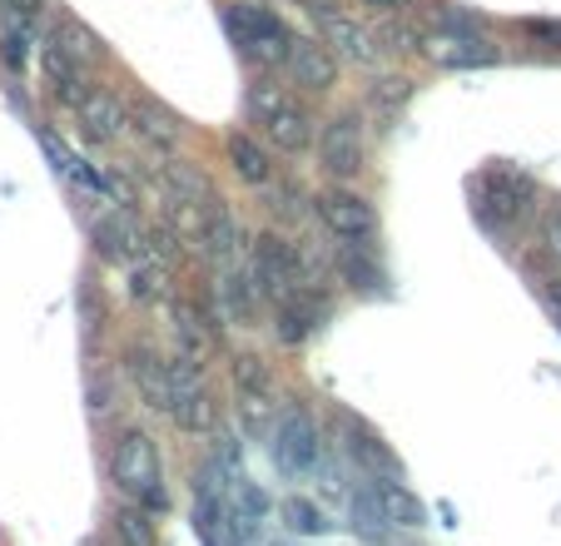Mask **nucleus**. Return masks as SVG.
I'll return each instance as SVG.
<instances>
[{
  "instance_id": "f257e3e1",
  "label": "nucleus",
  "mask_w": 561,
  "mask_h": 546,
  "mask_svg": "<svg viewBox=\"0 0 561 546\" xmlns=\"http://www.w3.org/2000/svg\"><path fill=\"white\" fill-rule=\"evenodd\" d=\"M219 21H224V31H229L239 60H244L254 75H278L298 45V35L288 31V21L274 11V5H264V0H229L219 11Z\"/></svg>"
},
{
  "instance_id": "f03ea898",
  "label": "nucleus",
  "mask_w": 561,
  "mask_h": 546,
  "mask_svg": "<svg viewBox=\"0 0 561 546\" xmlns=\"http://www.w3.org/2000/svg\"><path fill=\"white\" fill-rule=\"evenodd\" d=\"M110 482H115L119 497H129L135 507H145L149 516L170 512L164 463H159V447L145 428H119L115 452H110Z\"/></svg>"
},
{
  "instance_id": "7ed1b4c3",
  "label": "nucleus",
  "mask_w": 561,
  "mask_h": 546,
  "mask_svg": "<svg viewBox=\"0 0 561 546\" xmlns=\"http://www.w3.org/2000/svg\"><path fill=\"white\" fill-rule=\"evenodd\" d=\"M249 273H254V288L264 304H284V298L308 288L304 249H298L294 239H284L278 229L259 234V239L249 243Z\"/></svg>"
},
{
  "instance_id": "20e7f679",
  "label": "nucleus",
  "mask_w": 561,
  "mask_h": 546,
  "mask_svg": "<svg viewBox=\"0 0 561 546\" xmlns=\"http://www.w3.org/2000/svg\"><path fill=\"white\" fill-rule=\"evenodd\" d=\"M318 169L333 184H353L368 169V129H363V110H339L318 125Z\"/></svg>"
},
{
  "instance_id": "39448f33",
  "label": "nucleus",
  "mask_w": 561,
  "mask_h": 546,
  "mask_svg": "<svg viewBox=\"0 0 561 546\" xmlns=\"http://www.w3.org/2000/svg\"><path fill=\"white\" fill-rule=\"evenodd\" d=\"M170 422L184 437L214 432V393L204 383V357H190V353L170 357Z\"/></svg>"
},
{
  "instance_id": "423d86ee",
  "label": "nucleus",
  "mask_w": 561,
  "mask_h": 546,
  "mask_svg": "<svg viewBox=\"0 0 561 546\" xmlns=\"http://www.w3.org/2000/svg\"><path fill=\"white\" fill-rule=\"evenodd\" d=\"M274 463L288 477H313L323 467V428L304 402H284L274 422Z\"/></svg>"
},
{
  "instance_id": "0eeeda50",
  "label": "nucleus",
  "mask_w": 561,
  "mask_h": 546,
  "mask_svg": "<svg viewBox=\"0 0 561 546\" xmlns=\"http://www.w3.org/2000/svg\"><path fill=\"white\" fill-rule=\"evenodd\" d=\"M313 219L333 234L339 243H373L378 239V204L368 194L333 184V190L313 194Z\"/></svg>"
},
{
  "instance_id": "6e6552de",
  "label": "nucleus",
  "mask_w": 561,
  "mask_h": 546,
  "mask_svg": "<svg viewBox=\"0 0 561 546\" xmlns=\"http://www.w3.org/2000/svg\"><path fill=\"white\" fill-rule=\"evenodd\" d=\"M531 200H537V184L522 169H488L482 174V194H477V214L488 224H517L527 219Z\"/></svg>"
},
{
  "instance_id": "1a4fd4ad",
  "label": "nucleus",
  "mask_w": 561,
  "mask_h": 546,
  "mask_svg": "<svg viewBox=\"0 0 561 546\" xmlns=\"http://www.w3.org/2000/svg\"><path fill=\"white\" fill-rule=\"evenodd\" d=\"M119 368L135 383L139 402H145L149 412H164V418H170V357L159 353L154 343H125L119 348Z\"/></svg>"
},
{
  "instance_id": "9d476101",
  "label": "nucleus",
  "mask_w": 561,
  "mask_h": 546,
  "mask_svg": "<svg viewBox=\"0 0 561 546\" xmlns=\"http://www.w3.org/2000/svg\"><path fill=\"white\" fill-rule=\"evenodd\" d=\"M333 422H339V437H343L339 442L343 457H348V463L358 467L363 477H378V482H382V477H403V473H398V457H392V447L363 418H353V412L339 408V412H333Z\"/></svg>"
},
{
  "instance_id": "9b49d317",
  "label": "nucleus",
  "mask_w": 561,
  "mask_h": 546,
  "mask_svg": "<svg viewBox=\"0 0 561 546\" xmlns=\"http://www.w3.org/2000/svg\"><path fill=\"white\" fill-rule=\"evenodd\" d=\"M339 75H343V60L323 41H298L284 65V80L294 95H333Z\"/></svg>"
},
{
  "instance_id": "f8f14e48",
  "label": "nucleus",
  "mask_w": 561,
  "mask_h": 546,
  "mask_svg": "<svg viewBox=\"0 0 561 546\" xmlns=\"http://www.w3.org/2000/svg\"><path fill=\"white\" fill-rule=\"evenodd\" d=\"M423 55L437 70H488V65L502 60V50L482 31H437L427 35Z\"/></svg>"
},
{
  "instance_id": "ddd939ff",
  "label": "nucleus",
  "mask_w": 561,
  "mask_h": 546,
  "mask_svg": "<svg viewBox=\"0 0 561 546\" xmlns=\"http://www.w3.org/2000/svg\"><path fill=\"white\" fill-rule=\"evenodd\" d=\"M318 41L329 45V50L339 55L343 65H358V70L378 65V55H382L378 31H368V25H363L358 15H348V11L323 15V21H318Z\"/></svg>"
},
{
  "instance_id": "4468645a",
  "label": "nucleus",
  "mask_w": 561,
  "mask_h": 546,
  "mask_svg": "<svg viewBox=\"0 0 561 546\" xmlns=\"http://www.w3.org/2000/svg\"><path fill=\"white\" fill-rule=\"evenodd\" d=\"M90 243H95V253L105 263H135L145 253V229L135 224V214L125 204V209H110L100 219H90Z\"/></svg>"
},
{
  "instance_id": "2eb2a0df",
  "label": "nucleus",
  "mask_w": 561,
  "mask_h": 546,
  "mask_svg": "<svg viewBox=\"0 0 561 546\" xmlns=\"http://www.w3.org/2000/svg\"><path fill=\"white\" fill-rule=\"evenodd\" d=\"M219 273V284H214V294H219V318L233 328H254L259 323V288H254V273H249V259L244 263H229V269H214Z\"/></svg>"
},
{
  "instance_id": "dca6fc26",
  "label": "nucleus",
  "mask_w": 561,
  "mask_h": 546,
  "mask_svg": "<svg viewBox=\"0 0 561 546\" xmlns=\"http://www.w3.org/2000/svg\"><path fill=\"white\" fill-rule=\"evenodd\" d=\"M199 253H204V263H214V269H229V263L249 259V234H244V224H239V214H233L224 200H214L209 229H204V239H199Z\"/></svg>"
},
{
  "instance_id": "f3484780",
  "label": "nucleus",
  "mask_w": 561,
  "mask_h": 546,
  "mask_svg": "<svg viewBox=\"0 0 561 546\" xmlns=\"http://www.w3.org/2000/svg\"><path fill=\"white\" fill-rule=\"evenodd\" d=\"M75 115H80V135H85L90 145H115L129 129V105L119 100V90H105V84H95Z\"/></svg>"
},
{
  "instance_id": "a211bd4d",
  "label": "nucleus",
  "mask_w": 561,
  "mask_h": 546,
  "mask_svg": "<svg viewBox=\"0 0 561 546\" xmlns=\"http://www.w3.org/2000/svg\"><path fill=\"white\" fill-rule=\"evenodd\" d=\"M129 129H135V135L145 139L154 155H174V149H180V139H184L180 115H174L170 105H159L154 95H139L135 100V110H129Z\"/></svg>"
},
{
  "instance_id": "6ab92c4d",
  "label": "nucleus",
  "mask_w": 561,
  "mask_h": 546,
  "mask_svg": "<svg viewBox=\"0 0 561 546\" xmlns=\"http://www.w3.org/2000/svg\"><path fill=\"white\" fill-rule=\"evenodd\" d=\"M264 139L278 149V155H308V149L318 145V120H313V110H308L304 100L294 95V100H288V105L264 125Z\"/></svg>"
},
{
  "instance_id": "aec40b11",
  "label": "nucleus",
  "mask_w": 561,
  "mask_h": 546,
  "mask_svg": "<svg viewBox=\"0 0 561 546\" xmlns=\"http://www.w3.org/2000/svg\"><path fill=\"white\" fill-rule=\"evenodd\" d=\"M41 70H45V80H50L55 100H60V105H70V110H80V105H85V95L95 90V84H90V70H80V65H75L70 55L55 45V35H50V41H41Z\"/></svg>"
},
{
  "instance_id": "412c9836",
  "label": "nucleus",
  "mask_w": 561,
  "mask_h": 546,
  "mask_svg": "<svg viewBox=\"0 0 561 546\" xmlns=\"http://www.w3.org/2000/svg\"><path fill=\"white\" fill-rule=\"evenodd\" d=\"M170 318H174V338H180V353L190 357H204L219 348V323H214L209 308L190 304V298H174L170 304Z\"/></svg>"
},
{
  "instance_id": "4be33fe9",
  "label": "nucleus",
  "mask_w": 561,
  "mask_h": 546,
  "mask_svg": "<svg viewBox=\"0 0 561 546\" xmlns=\"http://www.w3.org/2000/svg\"><path fill=\"white\" fill-rule=\"evenodd\" d=\"M348 516H353V532H358L363 542L382 546V536L392 532V522H388V507H382L378 477H363L358 473V487L348 492Z\"/></svg>"
},
{
  "instance_id": "5701e85b",
  "label": "nucleus",
  "mask_w": 561,
  "mask_h": 546,
  "mask_svg": "<svg viewBox=\"0 0 561 546\" xmlns=\"http://www.w3.org/2000/svg\"><path fill=\"white\" fill-rule=\"evenodd\" d=\"M224 155H229V169L239 179H244V184H254V190H264L268 179H274V155H268V145H259L254 135H249V129H233L229 139H224Z\"/></svg>"
},
{
  "instance_id": "b1692460",
  "label": "nucleus",
  "mask_w": 561,
  "mask_h": 546,
  "mask_svg": "<svg viewBox=\"0 0 561 546\" xmlns=\"http://www.w3.org/2000/svg\"><path fill=\"white\" fill-rule=\"evenodd\" d=\"M159 190H164V200H199V204L219 200L214 184H209V174H204V164H194V159H174V155H164V164H159Z\"/></svg>"
},
{
  "instance_id": "393cba45",
  "label": "nucleus",
  "mask_w": 561,
  "mask_h": 546,
  "mask_svg": "<svg viewBox=\"0 0 561 546\" xmlns=\"http://www.w3.org/2000/svg\"><path fill=\"white\" fill-rule=\"evenodd\" d=\"M313 333H318V298H313V288H304V294L274 304V338L284 348L308 343Z\"/></svg>"
},
{
  "instance_id": "a878e982",
  "label": "nucleus",
  "mask_w": 561,
  "mask_h": 546,
  "mask_svg": "<svg viewBox=\"0 0 561 546\" xmlns=\"http://www.w3.org/2000/svg\"><path fill=\"white\" fill-rule=\"evenodd\" d=\"M339 278L348 288H368V294H382V263H378V253H373V243H343L339 249Z\"/></svg>"
},
{
  "instance_id": "bb28decb",
  "label": "nucleus",
  "mask_w": 561,
  "mask_h": 546,
  "mask_svg": "<svg viewBox=\"0 0 561 546\" xmlns=\"http://www.w3.org/2000/svg\"><path fill=\"white\" fill-rule=\"evenodd\" d=\"M288 100H294V90H288V84H278V75H249V84H244V115H249V125L264 129L268 120L288 105Z\"/></svg>"
},
{
  "instance_id": "cd10ccee",
  "label": "nucleus",
  "mask_w": 561,
  "mask_h": 546,
  "mask_svg": "<svg viewBox=\"0 0 561 546\" xmlns=\"http://www.w3.org/2000/svg\"><path fill=\"white\" fill-rule=\"evenodd\" d=\"M50 35H55V45H60V50L70 55L75 65H80V70H95V65H105V60H110L105 41H100V35L90 31V25H80V21H60Z\"/></svg>"
},
{
  "instance_id": "c85d7f7f",
  "label": "nucleus",
  "mask_w": 561,
  "mask_h": 546,
  "mask_svg": "<svg viewBox=\"0 0 561 546\" xmlns=\"http://www.w3.org/2000/svg\"><path fill=\"white\" fill-rule=\"evenodd\" d=\"M233 418H239L244 437H274L278 398L274 393H233Z\"/></svg>"
},
{
  "instance_id": "c756f323",
  "label": "nucleus",
  "mask_w": 561,
  "mask_h": 546,
  "mask_svg": "<svg viewBox=\"0 0 561 546\" xmlns=\"http://www.w3.org/2000/svg\"><path fill=\"white\" fill-rule=\"evenodd\" d=\"M378 492H382V507H388V522L392 526H408V532H423V526H427V507L408 492L403 477H382Z\"/></svg>"
},
{
  "instance_id": "7c9ffc66",
  "label": "nucleus",
  "mask_w": 561,
  "mask_h": 546,
  "mask_svg": "<svg viewBox=\"0 0 561 546\" xmlns=\"http://www.w3.org/2000/svg\"><path fill=\"white\" fill-rule=\"evenodd\" d=\"M119 546H159V516H149L145 507H115V522H110Z\"/></svg>"
},
{
  "instance_id": "2f4dec72",
  "label": "nucleus",
  "mask_w": 561,
  "mask_h": 546,
  "mask_svg": "<svg viewBox=\"0 0 561 546\" xmlns=\"http://www.w3.org/2000/svg\"><path fill=\"white\" fill-rule=\"evenodd\" d=\"M229 378H233V393H274L278 398L274 368H268L259 353H233L229 357Z\"/></svg>"
},
{
  "instance_id": "473e14b6",
  "label": "nucleus",
  "mask_w": 561,
  "mask_h": 546,
  "mask_svg": "<svg viewBox=\"0 0 561 546\" xmlns=\"http://www.w3.org/2000/svg\"><path fill=\"white\" fill-rule=\"evenodd\" d=\"M264 204H268V214H274L278 224H294V219H304V214H313V200H308L304 190H298L294 179H268L264 184Z\"/></svg>"
},
{
  "instance_id": "72a5a7b5",
  "label": "nucleus",
  "mask_w": 561,
  "mask_h": 546,
  "mask_svg": "<svg viewBox=\"0 0 561 546\" xmlns=\"http://www.w3.org/2000/svg\"><path fill=\"white\" fill-rule=\"evenodd\" d=\"M209 209L214 204H199V200H170L164 204V224H170L184 243H199L204 229H209Z\"/></svg>"
},
{
  "instance_id": "f704fd0d",
  "label": "nucleus",
  "mask_w": 561,
  "mask_h": 546,
  "mask_svg": "<svg viewBox=\"0 0 561 546\" xmlns=\"http://www.w3.org/2000/svg\"><path fill=\"white\" fill-rule=\"evenodd\" d=\"M278 522H284L294 536H323V532H329L323 507L308 502V497H284V502H278Z\"/></svg>"
},
{
  "instance_id": "c9c22d12",
  "label": "nucleus",
  "mask_w": 561,
  "mask_h": 546,
  "mask_svg": "<svg viewBox=\"0 0 561 546\" xmlns=\"http://www.w3.org/2000/svg\"><path fill=\"white\" fill-rule=\"evenodd\" d=\"M413 100V80L408 75H382L368 84V110H378V120H398V110Z\"/></svg>"
},
{
  "instance_id": "e433bc0d",
  "label": "nucleus",
  "mask_w": 561,
  "mask_h": 546,
  "mask_svg": "<svg viewBox=\"0 0 561 546\" xmlns=\"http://www.w3.org/2000/svg\"><path fill=\"white\" fill-rule=\"evenodd\" d=\"M378 45H382V50H398V55H413V50H423V45H427V35L417 31L408 15H382Z\"/></svg>"
},
{
  "instance_id": "4c0bfd02",
  "label": "nucleus",
  "mask_w": 561,
  "mask_h": 546,
  "mask_svg": "<svg viewBox=\"0 0 561 546\" xmlns=\"http://www.w3.org/2000/svg\"><path fill=\"white\" fill-rule=\"evenodd\" d=\"M180 253H184V239L164 219H159L154 229H145V259H154L159 269H174V263H180Z\"/></svg>"
},
{
  "instance_id": "58836bf2",
  "label": "nucleus",
  "mask_w": 561,
  "mask_h": 546,
  "mask_svg": "<svg viewBox=\"0 0 561 546\" xmlns=\"http://www.w3.org/2000/svg\"><path fill=\"white\" fill-rule=\"evenodd\" d=\"M80 323H85L90 343H95V338L105 333V323H110V304H105V294H100L95 278H80Z\"/></svg>"
},
{
  "instance_id": "ea45409f",
  "label": "nucleus",
  "mask_w": 561,
  "mask_h": 546,
  "mask_svg": "<svg viewBox=\"0 0 561 546\" xmlns=\"http://www.w3.org/2000/svg\"><path fill=\"white\" fill-rule=\"evenodd\" d=\"M164 273L170 269H159L154 259L135 263V269H129V298H135V304H159V298H164Z\"/></svg>"
},
{
  "instance_id": "a19ab883",
  "label": "nucleus",
  "mask_w": 561,
  "mask_h": 546,
  "mask_svg": "<svg viewBox=\"0 0 561 546\" xmlns=\"http://www.w3.org/2000/svg\"><path fill=\"white\" fill-rule=\"evenodd\" d=\"M209 437H214V452H209L214 463H219L229 477H244V442H239V432H229V428H214Z\"/></svg>"
},
{
  "instance_id": "79ce46f5",
  "label": "nucleus",
  "mask_w": 561,
  "mask_h": 546,
  "mask_svg": "<svg viewBox=\"0 0 561 546\" xmlns=\"http://www.w3.org/2000/svg\"><path fill=\"white\" fill-rule=\"evenodd\" d=\"M115 402H119V378H110V373H90V412H95V418H110Z\"/></svg>"
},
{
  "instance_id": "37998d69",
  "label": "nucleus",
  "mask_w": 561,
  "mask_h": 546,
  "mask_svg": "<svg viewBox=\"0 0 561 546\" xmlns=\"http://www.w3.org/2000/svg\"><path fill=\"white\" fill-rule=\"evenodd\" d=\"M433 25L437 31H477V15H467V11H457V5H433Z\"/></svg>"
},
{
  "instance_id": "c03bdc74",
  "label": "nucleus",
  "mask_w": 561,
  "mask_h": 546,
  "mask_svg": "<svg viewBox=\"0 0 561 546\" xmlns=\"http://www.w3.org/2000/svg\"><path fill=\"white\" fill-rule=\"evenodd\" d=\"M522 35H531V41H541V45H561L557 21H522Z\"/></svg>"
},
{
  "instance_id": "a18cd8bd",
  "label": "nucleus",
  "mask_w": 561,
  "mask_h": 546,
  "mask_svg": "<svg viewBox=\"0 0 561 546\" xmlns=\"http://www.w3.org/2000/svg\"><path fill=\"white\" fill-rule=\"evenodd\" d=\"M5 5H11L15 15H25V21H45V11H50V0H5Z\"/></svg>"
},
{
  "instance_id": "49530a36",
  "label": "nucleus",
  "mask_w": 561,
  "mask_h": 546,
  "mask_svg": "<svg viewBox=\"0 0 561 546\" xmlns=\"http://www.w3.org/2000/svg\"><path fill=\"white\" fill-rule=\"evenodd\" d=\"M363 11H378V15H403L408 0H358Z\"/></svg>"
},
{
  "instance_id": "de8ad7c7",
  "label": "nucleus",
  "mask_w": 561,
  "mask_h": 546,
  "mask_svg": "<svg viewBox=\"0 0 561 546\" xmlns=\"http://www.w3.org/2000/svg\"><path fill=\"white\" fill-rule=\"evenodd\" d=\"M547 249H551V259L561 263V214H551L547 219Z\"/></svg>"
},
{
  "instance_id": "09e8293b",
  "label": "nucleus",
  "mask_w": 561,
  "mask_h": 546,
  "mask_svg": "<svg viewBox=\"0 0 561 546\" xmlns=\"http://www.w3.org/2000/svg\"><path fill=\"white\" fill-rule=\"evenodd\" d=\"M547 298H551V308H557V318H561V278H551V288H547Z\"/></svg>"
}]
</instances>
